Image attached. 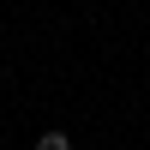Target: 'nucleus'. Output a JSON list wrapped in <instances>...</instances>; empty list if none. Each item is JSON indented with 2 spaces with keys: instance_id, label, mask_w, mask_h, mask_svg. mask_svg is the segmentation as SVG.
Instances as JSON below:
<instances>
[{
  "instance_id": "obj_1",
  "label": "nucleus",
  "mask_w": 150,
  "mask_h": 150,
  "mask_svg": "<svg viewBox=\"0 0 150 150\" xmlns=\"http://www.w3.org/2000/svg\"><path fill=\"white\" fill-rule=\"evenodd\" d=\"M36 150H72V132H60V126L42 132V138H36Z\"/></svg>"
}]
</instances>
